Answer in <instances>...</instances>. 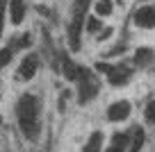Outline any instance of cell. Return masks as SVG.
<instances>
[{"mask_svg":"<svg viewBox=\"0 0 155 152\" xmlns=\"http://www.w3.org/2000/svg\"><path fill=\"white\" fill-rule=\"evenodd\" d=\"M114 34H116V27H114V25H105V27H103L101 32H98L96 36L91 39V43H96V46H105V43H112V41H114Z\"/></svg>","mask_w":155,"mask_h":152,"instance_id":"8fae6325","label":"cell"},{"mask_svg":"<svg viewBox=\"0 0 155 152\" xmlns=\"http://www.w3.org/2000/svg\"><path fill=\"white\" fill-rule=\"evenodd\" d=\"M123 5L121 0H94L91 2V14L101 21H110L116 16V7Z\"/></svg>","mask_w":155,"mask_h":152,"instance_id":"ba28073f","label":"cell"},{"mask_svg":"<svg viewBox=\"0 0 155 152\" xmlns=\"http://www.w3.org/2000/svg\"><path fill=\"white\" fill-rule=\"evenodd\" d=\"M16 123L28 141H34L41 132V98L32 91H25L16 100Z\"/></svg>","mask_w":155,"mask_h":152,"instance_id":"6da1fadb","label":"cell"},{"mask_svg":"<svg viewBox=\"0 0 155 152\" xmlns=\"http://www.w3.org/2000/svg\"><path fill=\"white\" fill-rule=\"evenodd\" d=\"M132 116V102L128 98H116L105 107V120L112 125H123Z\"/></svg>","mask_w":155,"mask_h":152,"instance_id":"5b68a950","label":"cell"},{"mask_svg":"<svg viewBox=\"0 0 155 152\" xmlns=\"http://www.w3.org/2000/svg\"><path fill=\"white\" fill-rule=\"evenodd\" d=\"M141 116H144V120L148 125H155V98L153 100H148L144 105V111H141Z\"/></svg>","mask_w":155,"mask_h":152,"instance_id":"7c38bea8","label":"cell"},{"mask_svg":"<svg viewBox=\"0 0 155 152\" xmlns=\"http://www.w3.org/2000/svg\"><path fill=\"white\" fill-rule=\"evenodd\" d=\"M28 18V0H7V25L21 30Z\"/></svg>","mask_w":155,"mask_h":152,"instance_id":"8992f818","label":"cell"},{"mask_svg":"<svg viewBox=\"0 0 155 152\" xmlns=\"http://www.w3.org/2000/svg\"><path fill=\"white\" fill-rule=\"evenodd\" d=\"M130 62L135 68H141V71H146V68H150L155 64V48L150 46H137L135 50H132L130 55Z\"/></svg>","mask_w":155,"mask_h":152,"instance_id":"52a82bcc","label":"cell"},{"mask_svg":"<svg viewBox=\"0 0 155 152\" xmlns=\"http://www.w3.org/2000/svg\"><path fill=\"white\" fill-rule=\"evenodd\" d=\"M130 25L139 32H155V5H137L130 14Z\"/></svg>","mask_w":155,"mask_h":152,"instance_id":"277c9868","label":"cell"},{"mask_svg":"<svg viewBox=\"0 0 155 152\" xmlns=\"http://www.w3.org/2000/svg\"><path fill=\"white\" fill-rule=\"evenodd\" d=\"M94 71L98 73V77L107 82L112 89H123L132 82V75H135L137 68L132 66L130 59H105V62H98L94 66Z\"/></svg>","mask_w":155,"mask_h":152,"instance_id":"7a4b0ae2","label":"cell"},{"mask_svg":"<svg viewBox=\"0 0 155 152\" xmlns=\"http://www.w3.org/2000/svg\"><path fill=\"white\" fill-rule=\"evenodd\" d=\"M16 62H18V52H16L9 43H2V46H0V73H5V71H9L12 66H16Z\"/></svg>","mask_w":155,"mask_h":152,"instance_id":"9c48e42d","label":"cell"},{"mask_svg":"<svg viewBox=\"0 0 155 152\" xmlns=\"http://www.w3.org/2000/svg\"><path fill=\"white\" fill-rule=\"evenodd\" d=\"M137 5H148V2H153V0H135Z\"/></svg>","mask_w":155,"mask_h":152,"instance_id":"4fadbf2b","label":"cell"},{"mask_svg":"<svg viewBox=\"0 0 155 152\" xmlns=\"http://www.w3.org/2000/svg\"><path fill=\"white\" fill-rule=\"evenodd\" d=\"M0 125H2V116H0Z\"/></svg>","mask_w":155,"mask_h":152,"instance_id":"5bb4252c","label":"cell"},{"mask_svg":"<svg viewBox=\"0 0 155 152\" xmlns=\"http://www.w3.org/2000/svg\"><path fill=\"white\" fill-rule=\"evenodd\" d=\"M39 68H41V57H39V52L30 50V52L21 55L18 62H16V66H14L16 82H21V84H30V82L39 75Z\"/></svg>","mask_w":155,"mask_h":152,"instance_id":"3957f363","label":"cell"},{"mask_svg":"<svg viewBox=\"0 0 155 152\" xmlns=\"http://www.w3.org/2000/svg\"><path fill=\"white\" fill-rule=\"evenodd\" d=\"M103 141H105V134H103V132H98V129L91 132V136L87 138L82 152H103Z\"/></svg>","mask_w":155,"mask_h":152,"instance_id":"30bf717a","label":"cell"}]
</instances>
